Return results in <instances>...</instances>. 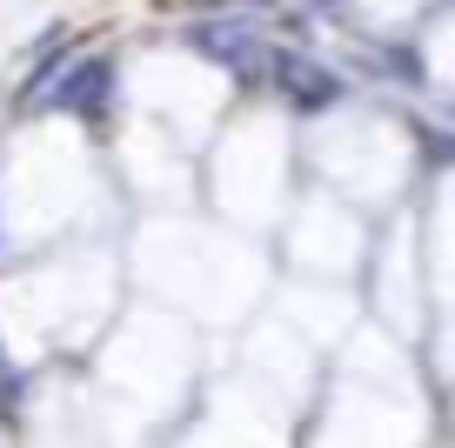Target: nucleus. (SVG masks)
Here are the masks:
<instances>
[{
  "label": "nucleus",
  "instance_id": "obj_1",
  "mask_svg": "<svg viewBox=\"0 0 455 448\" xmlns=\"http://www.w3.org/2000/svg\"><path fill=\"white\" fill-rule=\"evenodd\" d=\"M47 108L54 114H74V121H100V114L114 108V60L108 54H81L68 74H54L47 81Z\"/></svg>",
  "mask_w": 455,
  "mask_h": 448
},
{
  "label": "nucleus",
  "instance_id": "obj_2",
  "mask_svg": "<svg viewBox=\"0 0 455 448\" xmlns=\"http://www.w3.org/2000/svg\"><path fill=\"white\" fill-rule=\"evenodd\" d=\"M275 94L295 114H328L341 100V74H328L322 60H308V54H275Z\"/></svg>",
  "mask_w": 455,
  "mask_h": 448
},
{
  "label": "nucleus",
  "instance_id": "obj_3",
  "mask_svg": "<svg viewBox=\"0 0 455 448\" xmlns=\"http://www.w3.org/2000/svg\"><path fill=\"white\" fill-rule=\"evenodd\" d=\"M248 28L242 20H201V28H188V47L208 60H221V68H248Z\"/></svg>",
  "mask_w": 455,
  "mask_h": 448
},
{
  "label": "nucleus",
  "instance_id": "obj_4",
  "mask_svg": "<svg viewBox=\"0 0 455 448\" xmlns=\"http://www.w3.org/2000/svg\"><path fill=\"white\" fill-rule=\"evenodd\" d=\"M14 408H20V375H14V362H7V348H0V415L14 421Z\"/></svg>",
  "mask_w": 455,
  "mask_h": 448
},
{
  "label": "nucleus",
  "instance_id": "obj_5",
  "mask_svg": "<svg viewBox=\"0 0 455 448\" xmlns=\"http://www.w3.org/2000/svg\"><path fill=\"white\" fill-rule=\"evenodd\" d=\"M315 7H335V0H315Z\"/></svg>",
  "mask_w": 455,
  "mask_h": 448
}]
</instances>
